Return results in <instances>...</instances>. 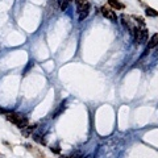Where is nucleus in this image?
Here are the masks:
<instances>
[{"label": "nucleus", "mask_w": 158, "mask_h": 158, "mask_svg": "<svg viewBox=\"0 0 158 158\" xmlns=\"http://www.w3.org/2000/svg\"><path fill=\"white\" fill-rule=\"evenodd\" d=\"M7 120L11 121V123L16 124V125L19 126L20 129H24L25 126L29 125V121H28V119L24 116V115L21 113H16V112H11V113L7 115Z\"/></svg>", "instance_id": "obj_1"}, {"label": "nucleus", "mask_w": 158, "mask_h": 158, "mask_svg": "<svg viewBox=\"0 0 158 158\" xmlns=\"http://www.w3.org/2000/svg\"><path fill=\"white\" fill-rule=\"evenodd\" d=\"M148 34H149V30L146 27H136V30H134L133 36H134V41L136 44L141 45V44H145L148 41Z\"/></svg>", "instance_id": "obj_2"}, {"label": "nucleus", "mask_w": 158, "mask_h": 158, "mask_svg": "<svg viewBox=\"0 0 158 158\" xmlns=\"http://www.w3.org/2000/svg\"><path fill=\"white\" fill-rule=\"evenodd\" d=\"M120 20H121V24H123V27L125 28V29L128 30L131 34H133L134 30H136V25H134L133 22L131 21V19H129L128 16H125V15H121Z\"/></svg>", "instance_id": "obj_3"}, {"label": "nucleus", "mask_w": 158, "mask_h": 158, "mask_svg": "<svg viewBox=\"0 0 158 158\" xmlns=\"http://www.w3.org/2000/svg\"><path fill=\"white\" fill-rule=\"evenodd\" d=\"M101 15L104 16L106 19H108V20H111L112 22H116L117 21V16H116V12H115L112 8H109V7H101Z\"/></svg>", "instance_id": "obj_4"}, {"label": "nucleus", "mask_w": 158, "mask_h": 158, "mask_svg": "<svg viewBox=\"0 0 158 158\" xmlns=\"http://www.w3.org/2000/svg\"><path fill=\"white\" fill-rule=\"evenodd\" d=\"M108 4L111 5L112 9H124L125 8V5L121 1H119V0H108Z\"/></svg>", "instance_id": "obj_5"}, {"label": "nucleus", "mask_w": 158, "mask_h": 158, "mask_svg": "<svg viewBox=\"0 0 158 158\" xmlns=\"http://www.w3.org/2000/svg\"><path fill=\"white\" fill-rule=\"evenodd\" d=\"M157 46H158V33H157V34H154L153 37L149 40L148 46H146V47L150 50V49H153V47H157Z\"/></svg>", "instance_id": "obj_6"}, {"label": "nucleus", "mask_w": 158, "mask_h": 158, "mask_svg": "<svg viewBox=\"0 0 158 158\" xmlns=\"http://www.w3.org/2000/svg\"><path fill=\"white\" fill-rule=\"evenodd\" d=\"M145 12H146V15L150 16V17H157V16H158V12H157V11H156V9H153V8H150V7L146 8Z\"/></svg>", "instance_id": "obj_7"}, {"label": "nucleus", "mask_w": 158, "mask_h": 158, "mask_svg": "<svg viewBox=\"0 0 158 158\" xmlns=\"http://www.w3.org/2000/svg\"><path fill=\"white\" fill-rule=\"evenodd\" d=\"M88 13H90V8H86L84 11H82V12L79 13V21H83V20L88 16Z\"/></svg>", "instance_id": "obj_8"}, {"label": "nucleus", "mask_w": 158, "mask_h": 158, "mask_svg": "<svg viewBox=\"0 0 158 158\" xmlns=\"http://www.w3.org/2000/svg\"><path fill=\"white\" fill-rule=\"evenodd\" d=\"M33 140H34L36 142L41 144V145H45V144H46V141H45V138H44V137H41V136H40V134H34V136H33Z\"/></svg>", "instance_id": "obj_9"}, {"label": "nucleus", "mask_w": 158, "mask_h": 158, "mask_svg": "<svg viewBox=\"0 0 158 158\" xmlns=\"http://www.w3.org/2000/svg\"><path fill=\"white\" fill-rule=\"evenodd\" d=\"M134 20H136V21H138L140 27H145V21H144L142 17H140V16H134Z\"/></svg>", "instance_id": "obj_10"}, {"label": "nucleus", "mask_w": 158, "mask_h": 158, "mask_svg": "<svg viewBox=\"0 0 158 158\" xmlns=\"http://www.w3.org/2000/svg\"><path fill=\"white\" fill-rule=\"evenodd\" d=\"M8 113H11L9 109H7V108H0V115H5V116H7Z\"/></svg>", "instance_id": "obj_11"}, {"label": "nucleus", "mask_w": 158, "mask_h": 158, "mask_svg": "<svg viewBox=\"0 0 158 158\" xmlns=\"http://www.w3.org/2000/svg\"><path fill=\"white\" fill-rule=\"evenodd\" d=\"M50 149H52V152H54V153H57V154L61 153V149H59L58 146H54V148H50Z\"/></svg>", "instance_id": "obj_12"}, {"label": "nucleus", "mask_w": 158, "mask_h": 158, "mask_svg": "<svg viewBox=\"0 0 158 158\" xmlns=\"http://www.w3.org/2000/svg\"><path fill=\"white\" fill-rule=\"evenodd\" d=\"M70 1H73V0H69V3H70Z\"/></svg>", "instance_id": "obj_13"}]
</instances>
